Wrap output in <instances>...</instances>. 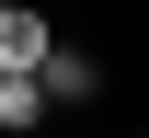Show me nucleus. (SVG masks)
Listing matches in <instances>:
<instances>
[{
	"instance_id": "nucleus-1",
	"label": "nucleus",
	"mask_w": 149,
	"mask_h": 138,
	"mask_svg": "<svg viewBox=\"0 0 149 138\" xmlns=\"http://www.w3.org/2000/svg\"><path fill=\"white\" fill-rule=\"evenodd\" d=\"M46 46H57V23L35 0H12V12H0V69H46Z\"/></svg>"
},
{
	"instance_id": "nucleus-3",
	"label": "nucleus",
	"mask_w": 149,
	"mask_h": 138,
	"mask_svg": "<svg viewBox=\"0 0 149 138\" xmlns=\"http://www.w3.org/2000/svg\"><path fill=\"white\" fill-rule=\"evenodd\" d=\"M46 115H57V104H46V81H35V69H0V138H35Z\"/></svg>"
},
{
	"instance_id": "nucleus-4",
	"label": "nucleus",
	"mask_w": 149,
	"mask_h": 138,
	"mask_svg": "<svg viewBox=\"0 0 149 138\" xmlns=\"http://www.w3.org/2000/svg\"><path fill=\"white\" fill-rule=\"evenodd\" d=\"M0 12H12V0H0Z\"/></svg>"
},
{
	"instance_id": "nucleus-2",
	"label": "nucleus",
	"mask_w": 149,
	"mask_h": 138,
	"mask_svg": "<svg viewBox=\"0 0 149 138\" xmlns=\"http://www.w3.org/2000/svg\"><path fill=\"white\" fill-rule=\"evenodd\" d=\"M35 81H46V104H92V92H103V58H92V46H46Z\"/></svg>"
}]
</instances>
